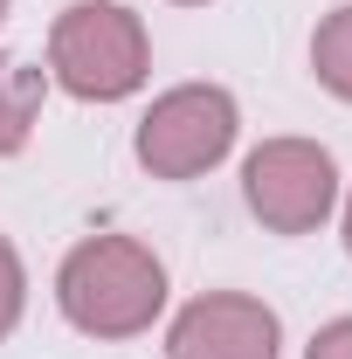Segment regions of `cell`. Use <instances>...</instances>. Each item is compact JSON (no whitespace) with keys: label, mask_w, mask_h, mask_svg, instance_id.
Wrapping results in <instances>:
<instances>
[{"label":"cell","mask_w":352,"mask_h":359,"mask_svg":"<svg viewBox=\"0 0 352 359\" xmlns=\"http://www.w3.org/2000/svg\"><path fill=\"white\" fill-rule=\"evenodd\" d=\"M55 304L83 339H138L166 311V269L132 235H90L55 269Z\"/></svg>","instance_id":"6da1fadb"},{"label":"cell","mask_w":352,"mask_h":359,"mask_svg":"<svg viewBox=\"0 0 352 359\" xmlns=\"http://www.w3.org/2000/svg\"><path fill=\"white\" fill-rule=\"evenodd\" d=\"M152 69V42H145V21L118 0H76L55 14L48 28V76L83 97V104H118L132 97Z\"/></svg>","instance_id":"7a4b0ae2"},{"label":"cell","mask_w":352,"mask_h":359,"mask_svg":"<svg viewBox=\"0 0 352 359\" xmlns=\"http://www.w3.org/2000/svg\"><path fill=\"white\" fill-rule=\"evenodd\" d=\"M235 97L221 83H180L166 97H152V111L138 118V166L152 180H201L208 166L228 159V145H235Z\"/></svg>","instance_id":"3957f363"},{"label":"cell","mask_w":352,"mask_h":359,"mask_svg":"<svg viewBox=\"0 0 352 359\" xmlns=\"http://www.w3.org/2000/svg\"><path fill=\"white\" fill-rule=\"evenodd\" d=\"M242 201L269 235H311L339 208V166L318 138H263L242 166Z\"/></svg>","instance_id":"277c9868"},{"label":"cell","mask_w":352,"mask_h":359,"mask_svg":"<svg viewBox=\"0 0 352 359\" xmlns=\"http://www.w3.org/2000/svg\"><path fill=\"white\" fill-rule=\"evenodd\" d=\"M283 325L263 297L242 290H208L173 318L166 332V359H276Z\"/></svg>","instance_id":"5b68a950"},{"label":"cell","mask_w":352,"mask_h":359,"mask_svg":"<svg viewBox=\"0 0 352 359\" xmlns=\"http://www.w3.org/2000/svg\"><path fill=\"white\" fill-rule=\"evenodd\" d=\"M42 97H48L42 69H28L21 55H0V159L28 145L35 118H42Z\"/></svg>","instance_id":"8992f818"},{"label":"cell","mask_w":352,"mask_h":359,"mask_svg":"<svg viewBox=\"0 0 352 359\" xmlns=\"http://www.w3.org/2000/svg\"><path fill=\"white\" fill-rule=\"evenodd\" d=\"M311 69L339 104H352V7H332L311 35Z\"/></svg>","instance_id":"52a82bcc"},{"label":"cell","mask_w":352,"mask_h":359,"mask_svg":"<svg viewBox=\"0 0 352 359\" xmlns=\"http://www.w3.org/2000/svg\"><path fill=\"white\" fill-rule=\"evenodd\" d=\"M21 304H28V269H21V256H14V242L0 235V339L21 325Z\"/></svg>","instance_id":"ba28073f"},{"label":"cell","mask_w":352,"mask_h":359,"mask_svg":"<svg viewBox=\"0 0 352 359\" xmlns=\"http://www.w3.org/2000/svg\"><path fill=\"white\" fill-rule=\"evenodd\" d=\"M304 359H352V318H332L318 339H311V353Z\"/></svg>","instance_id":"9c48e42d"},{"label":"cell","mask_w":352,"mask_h":359,"mask_svg":"<svg viewBox=\"0 0 352 359\" xmlns=\"http://www.w3.org/2000/svg\"><path fill=\"white\" fill-rule=\"evenodd\" d=\"M346 249H352V194H346Z\"/></svg>","instance_id":"30bf717a"},{"label":"cell","mask_w":352,"mask_h":359,"mask_svg":"<svg viewBox=\"0 0 352 359\" xmlns=\"http://www.w3.org/2000/svg\"><path fill=\"white\" fill-rule=\"evenodd\" d=\"M180 7H208V0H180Z\"/></svg>","instance_id":"8fae6325"},{"label":"cell","mask_w":352,"mask_h":359,"mask_svg":"<svg viewBox=\"0 0 352 359\" xmlns=\"http://www.w3.org/2000/svg\"><path fill=\"white\" fill-rule=\"evenodd\" d=\"M0 21H7V0H0Z\"/></svg>","instance_id":"7c38bea8"}]
</instances>
